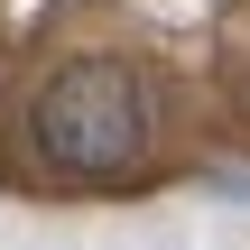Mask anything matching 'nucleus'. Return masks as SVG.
<instances>
[{"mask_svg": "<svg viewBox=\"0 0 250 250\" xmlns=\"http://www.w3.org/2000/svg\"><path fill=\"white\" fill-rule=\"evenodd\" d=\"M28 139L46 167L65 176H121L139 167L148 148V102H139V74L111 65V56H83V65H56L37 111H28Z\"/></svg>", "mask_w": 250, "mask_h": 250, "instance_id": "nucleus-1", "label": "nucleus"}]
</instances>
